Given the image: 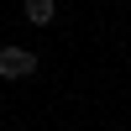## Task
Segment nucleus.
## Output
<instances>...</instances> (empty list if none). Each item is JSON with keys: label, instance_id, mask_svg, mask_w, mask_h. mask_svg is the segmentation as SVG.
Listing matches in <instances>:
<instances>
[{"label": "nucleus", "instance_id": "obj_1", "mask_svg": "<svg viewBox=\"0 0 131 131\" xmlns=\"http://www.w3.org/2000/svg\"><path fill=\"white\" fill-rule=\"evenodd\" d=\"M31 68H37V52H26V47H0V79H26Z\"/></svg>", "mask_w": 131, "mask_h": 131}, {"label": "nucleus", "instance_id": "obj_2", "mask_svg": "<svg viewBox=\"0 0 131 131\" xmlns=\"http://www.w3.org/2000/svg\"><path fill=\"white\" fill-rule=\"evenodd\" d=\"M52 10H58V0H26V21H31V26H47Z\"/></svg>", "mask_w": 131, "mask_h": 131}]
</instances>
